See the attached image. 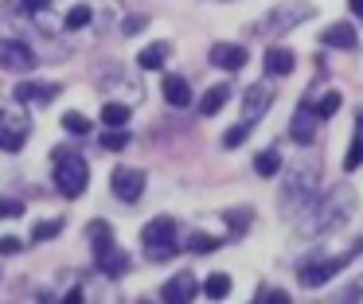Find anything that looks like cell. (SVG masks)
<instances>
[{
  "mask_svg": "<svg viewBox=\"0 0 363 304\" xmlns=\"http://www.w3.org/2000/svg\"><path fill=\"white\" fill-rule=\"evenodd\" d=\"M352 215H355V191L352 187H332L328 195L313 199V210L305 215L301 234H328L336 226H344Z\"/></svg>",
  "mask_w": 363,
  "mask_h": 304,
  "instance_id": "6da1fadb",
  "label": "cell"
},
{
  "mask_svg": "<svg viewBox=\"0 0 363 304\" xmlns=\"http://www.w3.org/2000/svg\"><path fill=\"white\" fill-rule=\"evenodd\" d=\"M316 187H320V164L316 160L293 164L281 184V215H297L301 207H308L316 199Z\"/></svg>",
  "mask_w": 363,
  "mask_h": 304,
  "instance_id": "7a4b0ae2",
  "label": "cell"
},
{
  "mask_svg": "<svg viewBox=\"0 0 363 304\" xmlns=\"http://www.w3.org/2000/svg\"><path fill=\"white\" fill-rule=\"evenodd\" d=\"M63 164H55V187L67 195V199H79L90 184V164L82 156H67V152H55Z\"/></svg>",
  "mask_w": 363,
  "mask_h": 304,
  "instance_id": "3957f363",
  "label": "cell"
},
{
  "mask_svg": "<svg viewBox=\"0 0 363 304\" xmlns=\"http://www.w3.org/2000/svg\"><path fill=\"white\" fill-rule=\"evenodd\" d=\"M141 242L149 249V261H164V257L176 254V223L172 218H152L141 230Z\"/></svg>",
  "mask_w": 363,
  "mask_h": 304,
  "instance_id": "277c9868",
  "label": "cell"
},
{
  "mask_svg": "<svg viewBox=\"0 0 363 304\" xmlns=\"http://www.w3.org/2000/svg\"><path fill=\"white\" fill-rule=\"evenodd\" d=\"M352 261V257L347 254H340V257H316V261H308V265H301V285L305 288H320V285H328L332 277H336L340 269H344V265Z\"/></svg>",
  "mask_w": 363,
  "mask_h": 304,
  "instance_id": "5b68a950",
  "label": "cell"
},
{
  "mask_svg": "<svg viewBox=\"0 0 363 304\" xmlns=\"http://www.w3.org/2000/svg\"><path fill=\"white\" fill-rule=\"evenodd\" d=\"M110 187L121 203H137L145 195V171L141 168H113Z\"/></svg>",
  "mask_w": 363,
  "mask_h": 304,
  "instance_id": "8992f818",
  "label": "cell"
},
{
  "mask_svg": "<svg viewBox=\"0 0 363 304\" xmlns=\"http://www.w3.org/2000/svg\"><path fill=\"white\" fill-rule=\"evenodd\" d=\"M269 101H274V90H269V82H254V86H246V94H242V121H258L262 113L269 109Z\"/></svg>",
  "mask_w": 363,
  "mask_h": 304,
  "instance_id": "52a82bcc",
  "label": "cell"
},
{
  "mask_svg": "<svg viewBox=\"0 0 363 304\" xmlns=\"http://www.w3.org/2000/svg\"><path fill=\"white\" fill-rule=\"evenodd\" d=\"M0 62L9 70H32L35 67V51L20 39H0Z\"/></svg>",
  "mask_w": 363,
  "mask_h": 304,
  "instance_id": "ba28073f",
  "label": "cell"
},
{
  "mask_svg": "<svg viewBox=\"0 0 363 304\" xmlns=\"http://www.w3.org/2000/svg\"><path fill=\"white\" fill-rule=\"evenodd\" d=\"M28 133H32V125H28V117H4L0 121V148L4 152H20L24 148V140H28Z\"/></svg>",
  "mask_w": 363,
  "mask_h": 304,
  "instance_id": "9c48e42d",
  "label": "cell"
},
{
  "mask_svg": "<svg viewBox=\"0 0 363 304\" xmlns=\"http://www.w3.org/2000/svg\"><path fill=\"white\" fill-rule=\"evenodd\" d=\"M316 121H320V117H316V109L308 106H301L297 113H293V121H289V137L297 140V145H313V137H316Z\"/></svg>",
  "mask_w": 363,
  "mask_h": 304,
  "instance_id": "30bf717a",
  "label": "cell"
},
{
  "mask_svg": "<svg viewBox=\"0 0 363 304\" xmlns=\"http://www.w3.org/2000/svg\"><path fill=\"white\" fill-rule=\"evenodd\" d=\"M246 59H250V51L238 47V43H215L211 47V62H215V67H223V70H242Z\"/></svg>",
  "mask_w": 363,
  "mask_h": 304,
  "instance_id": "8fae6325",
  "label": "cell"
},
{
  "mask_svg": "<svg viewBox=\"0 0 363 304\" xmlns=\"http://www.w3.org/2000/svg\"><path fill=\"white\" fill-rule=\"evenodd\" d=\"M196 293H199V285H196V277H191V273H176V277L160 288V296H164V300H172V304L191 300Z\"/></svg>",
  "mask_w": 363,
  "mask_h": 304,
  "instance_id": "7c38bea8",
  "label": "cell"
},
{
  "mask_svg": "<svg viewBox=\"0 0 363 304\" xmlns=\"http://www.w3.org/2000/svg\"><path fill=\"white\" fill-rule=\"evenodd\" d=\"M51 98H59L55 82H20L16 86V101H35V106H48Z\"/></svg>",
  "mask_w": 363,
  "mask_h": 304,
  "instance_id": "4fadbf2b",
  "label": "cell"
},
{
  "mask_svg": "<svg viewBox=\"0 0 363 304\" xmlns=\"http://www.w3.org/2000/svg\"><path fill=\"white\" fill-rule=\"evenodd\" d=\"M94 254H98V269L102 273H110V277L129 273V254H121V249H113V246H102V249H94Z\"/></svg>",
  "mask_w": 363,
  "mask_h": 304,
  "instance_id": "5bb4252c",
  "label": "cell"
},
{
  "mask_svg": "<svg viewBox=\"0 0 363 304\" xmlns=\"http://www.w3.org/2000/svg\"><path fill=\"white\" fill-rule=\"evenodd\" d=\"M293 51L289 47H269L266 51V74H274V78H285V74H293Z\"/></svg>",
  "mask_w": 363,
  "mask_h": 304,
  "instance_id": "9a60e30c",
  "label": "cell"
},
{
  "mask_svg": "<svg viewBox=\"0 0 363 304\" xmlns=\"http://www.w3.org/2000/svg\"><path fill=\"white\" fill-rule=\"evenodd\" d=\"M320 39H324V47H340V51H352V47H355V28H352V23H328Z\"/></svg>",
  "mask_w": 363,
  "mask_h": 304,
  "instance_id": "2e32d148",
  "label": "cell"
},
{
  "mask_svg": "<svg viewBox=\"0 0 363 304\" xmlns=\"http://www.w3.org/2000/svg\"><path fill=\"white\" fill-rule=\"evenodd\" d=\"M164 101H168V106H176V109L188 106V101H191V86H188V78L168 74V78H164Z\"/></svg>",
  "mask_w": 363,
  "mask_h": 304,
  "instance_id": "e0dca14e",
  "label": "cell"
},
{
  "mask_svg": "<svg viewBox=\"0 0 363 304\" xmlns=\"http://www.w3.org/2000/svg\"><path fill=\"white\" fill-rule=\"evenodd\" d=\"M227 98H230V82L211 86V90L203 94V101H199V113H203V117H215L223 106H227Z\"/></svg>",
  "mask_w": 363,
  "mask_h": 304,
  "instance_id": "ac0fdd59",
  "label": "cell"
},
{
  "mask_svg": "<svg viewBox=\"0 0 363 304\" xmlns=\"http://www.w3.org/2000/svg\"><path fill=\"white\" fill-rule=\"evenodd\" d=\"M164 59H168V43L160 39V43H149L141 55H137V67H141V70H160V67H164Z\"/></svg>",
  "mask_w": 363,
  "mask_h": 304,
  "instance_id": "d6986e66",
  "label": "cell"
},
{
  "mask_svg": "<svg viewBox=\"0 0 363 304\" xmlns=\"http://www.w3.org/2000/svg\"><path fill=\"white\" fill-rule=\"evenodd\" d=\"M305 16H313V8H308V4H285V8H277V12H274V20H269V23H274V28H293V23L305 20Z\"/></svg>",
  "mask_w": 363,
  "mask_h": 304,
  "instance_id": "ffe728a7",
  "label": "cell"
},
{
  "mask_svg": "<svg viewBox=\"0 0 363 304\" xmlns=\"http://www.w3.org/2000/svg\"><path fill=\"white\" fill-rule=\"evenodd\" d=\"M344 168L347 171L363 168V113L355 117V140H352V148H347V156H344Z\"/></svg>",
  "mask_w": 363,
  "mask_h": 304,
  "instance_id": "44dd1931",
  "label": "cell"
},
{
  "mask_svg": "<svg viewBox=\"0 0 363 304\" xmlns=\"http://www.w3.org/2000/svg\"><path fill=\"white\" fill-rule=\"evenodd\" d=\"M254 171H258V176H277V171H281V152H277V148L258 152L254 156Z\"/></svg>",
  "mask_w": 363,
  "mask_h": 304,
  "instance_id": "7402d4cb",
  "label": "cell"
},
{
  "mask_svg": "<svg viewBox=\"0 0 363 304\" xmlns=\"http://www.w3.org/2000/svg\"><path fill=\"white\" fill-rule=\"evenodd\" d=\"M129 113H133V109H129L125 101H106V106H102V121L113 125V129H121V125L129 121Z\"/></svg>",
  "mask_w": 363,
  "mask_h": 304,
  "instance_id": "603a6c76",
  "label": "cell"
},
{
  "mask_svg": "<svg viewBox=\"0 0 363 304\" xmlns=\"http://www.w3.org/2000/svg\"><path fill=\"white\" fill-rule=\"evenodd\" d=\"M203 296H211V300L230 296V277H227V273H211V277L203 281Z\"/></svg>",
  "mask_w": 363,
  "mask_h": 304,
  "instance_id": "cb8c5ba5",
  "label": "cell"
},
{
  "mask_svg": "<svg viewBox=\"0 0 363 304\" xmlns=\"http://www.w3.org/2000/svg\"><path fill=\"white\" fill-rule=\"evenodd\" d=\"M63 129L71 133V137H86V133H90V117H82V113H74V109H71V113H63Z\"/></svg>",
  "mask_w": 363,
  "mask_h": 304,
  "instance_id": "d4e9b609",
  "label": "cell"
},
{
  "mask_svg": "<svg viewBox=\"0 0 363 304\" xmlns=\"http://www.w3.org/2000/svg\"><path fill=\"white\" fill-rule=\"evenodd\" d=\"M63 218H51V223H40V226H35V230H32V238L35 242H48V238H59V234H63Z\"/></svg>",
  "mask_w": 363,
  "mask_h": 304,
  "instance_id": "484cf974",
  "label": "cell"
},
{
  "mask_svg": "<svg viewBox=\"0 0 363 304\" xmlns=\"http://www.w3.org/2000/svg\"><path fill=\"white\" fill-rule=\"evenodd\" d=\"M90 242H94V249L113 246V230H110V223H90Z\"/></svg>",
  "mask_w": 363,
  "mask_h": 304,
  "instance_id": "4316f807",
  "label": "cell"
},
{
  "mask_svg": "<svg viewBox=\"0 0 363 304\" xmlns=\"http://www.w3.org/2000/svg\"><path fill=\"white\" fill-rule=\"evenodd\" d=\"M86 23H90V4H74L71 12H67V28H71V31L86 28Z\"/></svg>",
  "mask_w": 363,
  "mask_h": 304,
  "instance_id": "83f0119b",
  "label": "cell"
},
{
  "mask_svg": "<svg viewBox=\"0 0 363 304\" xmlns=\"http://www.w3.org/2000/svg\"><path fill=\"white\" fill-rule=\"evenodd\" d=\"M340 101H344V98H340V94L336 90H328V94H324V98L320 101H316V117H332V113H336V109H340Z\"/></svg>",
  "mask_w": 363,
  "mask_h": 304,
  "instance_id": "f1b7e54d",
  "label": "cell"
},
{
  "mask_svg": "<svg viewBox=\"0 0 363 304\" xmlns=\"http://www.w3.org/2000/svg\"><path fill=\"white\" fill-rule=\"evenodd\" d=\"M188 249H196V254H211V249H219V238H211V234H191Z\"/></svg>",
  "mask_w": 363,
  "mask_h": 304,
  "instance_id": "f546056e",
  "label": "cell"
},
{
  "mask_svg": "<svg viewBox=\"0 0 363 304\" xmlns=\"http://www.w3.org/2000/svg\"><path fill=\"white\" fill-rule=\"evenodd\" d=\"M246 137H250V121H242V125H235V129H227V137H223V145H227V148H238Z\"/></svg>",
  "mask_w": 363,
  "mask_h": 304,
  "instance_id": "4dcf8cb0",
  "label": "cell"
},
{
  "mask_svg": "<svg viewBox=\"0 0 363 304\" xmlns=\"http://www.w3.org/2000/svg\"><path fill=\"white\" fill-rule=\"evenodd\" d=\"M129 145V133L113 129V133H102V148H110V152H121V148Z\"/></svg>",
  "mask_w": 363,
  "mask_h": 304,
  "instance_id": "1f68e13d",
  "label": "cell"
},
{
  "mask_svg": "<svg viewBox=\"0 0 363 304\" xmlns=\"http://www.w3.org/2000/svg\"><path fill=\"white\" fill-rule=\"evenodd\" d=\"M51 0H9V8H16V12H48Z\"/></svg>",
  "mask_w": 363,
  "mask_h": 304,
  "instance_id": "d6a6232c",
  "label": "cell"
},
{
  "mask_svg": "<svg viewBox=\"0 0 363 304\" xmlns=\"http://www.w3.org/2000/svg\"><path fill=\"white\" fill-rule=\"evenodd\" d=\"M20 215H24L20 199H0V218H20Z\"/></svg>",
  "mask_w": 363,
  "mask_h": 304,
  "instance_id": "836d02e7",
  "label": "cell"
},
{
  "mask_svg": "<svg viewBox=\"0 0 363 304\" xmlns=\"http://www.w3.org/2000/svg\"><path fill=\"white\" fill-rule=\"evenodd\" d=\"M254 300H258V304H289V296H285V293H274V288H262Z\"/></svg>",
  "mask_w": 363,
  "mask_h": 304,
  "instance_id": "e575fe53",
  "label": "cell"
},
{
  "mask_svg": "<svg viewBox=\"0 0 363 304\" xmlns=\"http://www.w3.org/2000/svg\"><path fill=\"white\" fill-rule=\"evenodd\" d=\"M20 246H24V242H20V238H12V234H4V238H0V257H9V254H20Z\"/></svg>",
  "mask_w": 363,
  "mask_h": 304,
  "instance_id": "d590c367",
  "label": "cell"
},
{
  "mask_svg": "<svg viewBox=\"0 0 363 304\" xmlns=\"http://www.w3.org/2000/svg\"><path fill=\"white\" fill-rule=\"evenodd\" d=\"M145 23H149V20H145V16H129V20L121 23V28H125V35H137V31H141Z\"/></svg>",
  "mask_w": 363,
  "mask_h": 304,
  "instance_id": "8d00e7d4",
  "label": "cell"
},
{
  "mask_svg": "<svg viewBox=\"0 0 363 304\" xmlns=\"http://www.w3.org/2000/svg\"><path fill=\"white\" fill-rule=\"evenodd\" d=\"M344 296H347V300H363V277H359V281H355V285H352V288H347V293H344Z\"/></svg>",
  "mask_w": 363,
  "mask_h": 304,
  "instance_id": "74e56055",
  "label": "cell"
},
{
  "mask_svg": "<svg viewBox=\"0 0 363 304\" xmlns=\"http://www.w3.org/2000/svg\"><path fill=\"white\" fill-rule=\"evenodd\" d=\"M352 12H355V16H359V20H363V0H352Z\"/></svg>",
  "mask_w": 363,
  "mask_h": 304,
  "instance_id": "f35d334b",
  "label": "cell"
},
{
  "mask_svg": "<svg viewBox=\"0 0 363 304\" xmlns=\"http://www.w3.org/2000/svg\"><path fill=\"white\" fill-rule=\"evenodd\" d=\"M0 121H4V109H0Z\"/></svg>",
  "mask_w": 363,
  "mask_h": 304,
  "instance_id": "ab89813d",
  "label": "cell"
}]
</instances>
